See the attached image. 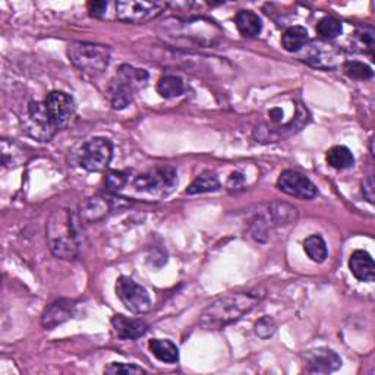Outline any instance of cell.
Here are the masks:
<instances>
[{
    "label": "cell",
    "instance_id": "6da1fadb",
    "mask_svg": "<svg viewBox=\"0 0 375 375\" xmlns=\"http://www.w3.org/2000/svg\"><path fill=\"white\" fill-rule=\"evenodd\" d=\"M258 302H260V297L248 292L223 295L204 309L200 317V324L207 330L225 329L243 315L250 314Z\"/></svg>",
    "mask_w": 375,
    "mask_h": 375
},
{
    "label": "cell",
    "instance_id": "7a4b0ae2",
    "mask_svg": "<svg viewBox=\"0 0 375 375\" xmlns=\"http://www.w3.org/2000/svg\"><path fill=\"white\" fill-rule=\"evenodd\" d=\"M46 238L50 251L62 260H75L78 255L80 243L76 236L73 214L67 209H59L50 216Z\"/></svg>",
    "mask_w": 375,
    "mask_h": 375
},
{
    "label": "cell",
    "instance_id": "3957f363",
    "mask_svg": "<svg viewBox=\"0 0 375 375\" xmlns=\"http://www.w3.org/2000/svg\"><path fill=\"white\" fill-rule=\"evenodd\" d=\"M148 81L146 69H138L131 64H122L109 84V98L114 110H122L131 105L134 96Z\"/></svg>",
    "mask_w": 375,
    "mask_h": 375
},
{
    "label": "cell",
    "instance_id": "277c9868",
    "mask_svg": "<svg viewBox=\"0 0 375 375\" xmlns=\"http://www.w3.org/2000/svg\"><path fill=\"white\" fill-rule=\"evenodd\" d=\"M68 58L73 67L88 76H98L110 62V49L96 43L73 42L68 46Z\"/></svg>",
    "mask_w": 375,
    "mask_h": 375
},
{
    "label": "cell",
    "instance_id": "5b68a950",
    "mask_svg": "<svg viewBox=\"0 0 375 375\" xmlns=\"http://www.w3.org/2000/svg\"><path fill=\"white\" fill-rule=\"evenodd\" d=\"M177 185V173L173 167L163 166L139 175L134 180V189L142 198L159 201L171 195Z\"/></svg>",
    "mask_w": 375,
    "mask_h": 375
},
{
    "label": "cell",
    "instance_id": "8992f818",
    "mask_svg": "<svg viewBox=\"0 0 375 375\" xmlns=\"http://www.w3.org/2000/svg\"><path fill=\"white\" fill-rule=\"evenodd\" d=\"M113 157V144L103 137L87 141L78 152V164L87 172L106 171Z\"/></svg>",
    "mask_w": 375,
    "mask_h": 375
},
{
    "label": "cell",
    "instance_id": "52a82bcc",
    "mask_svg": "<svg viewBox=\"0 0 375 375\" xmlns=\"http://www.w3.org/2000/svg\"><path fill=\"white\" fill-rule=\"evenodd\" d=\"M163 2H135V0H122L116 3V18L126 24H146L156 19L167 9Z\"/></svg>",
    "mask_w": 375,
    "mask_h": 375
},
{
    "label": "cell",
    "instance_id": "ba28073f",
    "mask_svg": "<svg viewBox=\"0 0 375 375\" xmlns=\"http://www.w3.org/2000/svg\"><path fill=\"white\" fill-rule=\"evenodd\" d=\"M22 125L25 128V132L42 142H49L58 132V129L50 119L44 101L30 103L27 109V116H25V121Z\"/></svg>",
    "mask_w": 375,
    "mask_h": 375
},
{
    "label": "cell",
    "instance_id": "9c48e42d",
    "mask_svg": "<svg viewBox=\"0 0 375 375\" xmlns=\"http://www.w3.org/2000/svg\"><path fill=\"white\" fill-rule=\"evenodd\" d=\"M116 295L126 309L134 314H147L151 309V299L148 292L126 276H122L116 281Z\"/></svg>",
    "mask_w": 375,
    "mask_h": 375
},
{
    "label": "cell",
    "instance_id": "30bf717a",
    "mask_svg": "<svg viewBox=\"0 0 375 375\" xmlns=\"http://www.w3.org/2000/svg\"><path fill=\"white\" fill-rule=\"evenodd\" d=\"M277 188L290 197L301 200H313L318 195L313 180L297 171H283L277 179Z\"/></svg>",
    "mask_w": 375,
    "mask_h": 375
},
{
    "label": "cell",
    "instance_id": "8fae6325",
    "mask_svg": "<svg viewBox=\"0 0 375 375\" xmlns=\"http://www.w3.org/2000/svg\"><path fill=\"white\" fill-rule=\"evenodd\" d=\"M44 103L50 119L58 131L67 128L72 122L75 116V101L69 94L63 91H51L47 94Z\"/></svg>",
    "mask_w": 375,
    "mask_h": 375
},
{
    "label": "cell",
    "instance_id": "7c38bea8",
    "mask_svg": "<svg viewBox=\"0 0 375 375\" xmlns=\"http://www.w3.org/2000/svg\"><path fill=\"white\" fill-rule=\"evenodd\" d=\"M304 49H306V53L302 56V60L311 67L320 69H333L338 67L340 53L334 46L324 42H315L311 44L308 43Z\"/></svg>",
    "mask_w": 375,
    "mask_h": 375
},
{
    "label": "cell",
    "instance_id": "4fadbf2b",
    "mask_svg": "<svg viewBox=\"0 0 375 375\" xmlns=\"http://www.w3.org/2000/svg\"><path fill=\"white\" fill-rule=\"evenodd\" d=\"M306 369L313 374H329L342 367L340 356L330 349H314L305 355Z\"/></svg>",
    "mask_w": 375,
    "mask_h": 375
},
{
    "label": "cell",
    "instance_id": "5bb4252c",
    "mask_svg": "<svg viewBox=\"0 0 375 375\" xmlns=\"http://www.w3.org/2000/svg\"><path fill=\"white\" fill-rule=\"evenodd\" d=\"M76 302L71 299H59L53 304H50L43 313L42 324L47 330H53L58 326L63 324L64 321H68L75 314Z\"/></svg>",
    "mask_w": 375,
    "mask_h": 375
},
{
    "label": "cell",
    "instance_id": "9a60e30c",
    "mask_svg": "<svg viewBox=\"0 0 375 375\" xmlns=\"http://www.w3.org/2000/svg\"><path fill=\"white\" fill-rule=\"evenodd\" d=\"M112 326L118 338L122 340H135L144 335L148 330V324L144 320L126 318L125 315H114L112 318Z\"/></svg>",
    "mask_w": 375,
    "mask_h": 375
},
{
    "label": "cell",
    "instance_id": "2e32d148",
    "mask_svg": "<svg viewBox=\"0 0 375 375\" xmlns=\"http://www.w3.org/2000/svg\"><path fill=\"white\" fill-rule=\"evenodd\" d=\"M349 268L359 281H374L375 264L372 256L367 251H355L349 260Z\"/></svg>",
    "mask_w": 375,
    "mask_h": 375
},
{
    "label": "cell",
    "instance_id": "e0dca14e",
    "mask_svg": "<svg viewBox=\"0 0 375 375\" xmlns=\"http://www.w3.org/2000/svg\"><path fill=\"white\" fill-rule=\"evenodd\" d=\"M238 31L247 38H255L261 34L263 22L252 10H239L235 17Z\"/></svg>",
    "mask_w": 375,
    "mask_h": 375
},
{
    "label": "cell",
    "instance_id": "ac0fdd59",
    "mask_svg": "<svg viewBox=\"0 0 375 375\" xmlns=\"http://www.w3.org/2000/svg\"><path fill=\"white\" fill-rule=\"evenodd\" d=\"M309 43V35L306 28L301 25H293L289 27L281 35V46L289 53H297L304 50V47Z\"/></svg>",
    "mask_w": 375,
    "mask_h": 375
},
{
    "label": "cell",
    "instance_id": "d6986e66",
    "mask_svg": "<svg viewBox=\"0 0 375 375\" xmlns=\"http://www.w3.org/2000/svg\"><path fill=\"white\" fill-rule=\"evenodd\" d=\"M150 351L159 360L164 362V364H176L179 360V349L171 340L152 339L150 342Z\"/></svg>",
    "mask_w": 375,
    "mask_h": 375
},
{
    "label": "cell",
    "instance_id": "ffe728a7",
    "mask_svg": "<svg viewBox=\"0 0 375 375\" xmlns=\"http://www.w3.org/2000/svg\"><path fill=\"white\" fill-rule=\"evenodd\" d=\"M268 216L274 226H288L295 225L297 211L295 207L286 202H273L268 209Z\"/></svg>",
    "mask_w": 375,
    "mask_h": 375
},
{
    "label": "cell",
    "instance_id": "44dd1931",
    "mask_svg": "<svg viewBox=\"0 0 375 375\" xmlns=\"http://www.w3.org/2000/svg\"><path fill=\"white\" fill-rule=\"evenodd\" d=\"M326 160L335 171L351 169V167L355 164V157L352 151L345 146H335L330 148L326 154Z\"/></svg>",
    "mask_w": 375,
    "mask_h": 375
},
{
    "label": "cell",
    "instance_id": "7402d4cb",
    "mask_svg": "<svg viewBox=\"0 0 375 375\" xmlns=\"http://www.w3.org/2000/svg\"><path fill=\"white\" fill-rule=\"evenodd\" d=\"M157 91L164 98H175L184 94L185 85L182 78H179V76L164 75L157 82Z\"/></svg>",
    "mask_w": 375,
    "mask_h": 375
},
{
    "label": "cell",
    "instance_id": "603a6c76",
    "mask_svg": "<svg viewBox=\"0 0 375 375\" xmlns=\"http://www.w3.org/2000/svg\"><path fill=\"white\" fill-rule=\"evenodd\" d=\"M218 189H220L218 177L214 173L205 172V173L197 176V179L193 180V182L189 185V188L186 189V193L188 195H198V193L216 192Z\"/></svg>",
    "mask_w": 375,
    "mask_h": 375
},
{
    "label": "cell",
    "instance_id": "cb8c5ba5",
    "mask_svg": "<svg viewBox=\"0 0 375 375\" xmlns=\"http://www.w3.org/2000/svg\"><path fill=\"white\" fill-rule=\"evenodd\" d=\"M304 250L314 263H324L327 258L326 241L320 235H311L304 241Z\"/></svg>",
    "mask_w": 375,
    "mask_h": 375
},
{
    "label": "cell",
    "instance_id": "d4e9b609",
    "mask_svg": "<svg viewBox=\"0 0 375 375\" xmlns=\"http://www.w3.org/2000/svg\"><path fill=\"white\" fill-rule=\"evenodd\" d=\"M315 30L322 40L330 42L334 40V38H338L343 33V25L338 18L324 17L318 21Z\"/></svg>",
    "mask_w": 375,
    "mask_h": 375
},
{
    "label": "cell",
    "instance_id": "484cf974",
    "mask_svg": "<svg viewBox=\"0 0 375 375\" xmlns=\"http://www.w3.org/2000/svg\"><path fill=\"white\" fill-rule=\"evenodd\" d=\"M107 213V202L101 198H89L81 205V214L88 222H97Z\"/></svg>",
    "mask_w": 375,
    "mask_h": 375
},
{
    "label": "cell",
    "instance_id": "4316f807",
    "mask_svg": "<svg viewBox=\"0 0 375 375\" xmlns=\"http://www.w3.org/2000/svg\"><path fill=\"white\" fill-rule=\"evenodd\" d=\"M343 72L346 73V76H349V78L356 80V81L371 80L374 75L371 67H368V64L364 62H358V60L346 62L343 64Z\"/></svg>",
    "mask_w": 375,
    "mask_h": 375
},
{
    "label": "cell",
    "instance_id": "83f0119b",
    "mask_svg": "<svg viewBox=\"0 0 375 375\" xmlns=\"http://www.w3.org/2000/svg\"><path fill=\"white\" fill-rule=\"evenodd\" d=\"M105 374H112V375H135V374H147L146 369H142L141 367L135 364H122V362H112L106 368Z\"/></svg>",
    "mask_w": 375,
    "mask_h": 375
},
{
    "label": "cell",
    "instance_id": "f1b7e54d",
    "mask_svg": "<svg viewBox=\"0 0 375 375\" xmlns=\"http://www.w3.org/2000/svg\"><path fill=\"white\" fill-rule=\"evenodd\" d=\"M255 333H256L258 338H261L263 340L270 339L271 335H273L276 333V322L273 321V318L263 317L261 320L256 321Z\"/></svg>",
    "mask_w": 375,
    "mask_h": 375
},
{
    "label": "cell",
    "instance_id": "f546056e",
    "mask_svg": "<svg viewBox=\"0 0 375 375\" xmlns=\"http://www.w3.org/2000/svg\"><path fill=\"white\" fill-rule=\"evenodd\" d=\"M128 182V175L125 172L113 171L106 176V185L110 191H121Z\"/></svg>",
    "mask_w": 375,
    "mask_h": 375
},
{
    "label": "cell",
    "instance_id": "4dcf8cb0",
    "mask_svg": "<svg viewBox=\"0 0 375 375\" xmlns=\"http://www.w3.org/2000/svg\"><path fill=\"white\" fill-rule=\"evenodd\" d=\"M356 38L359 40V44L368 49L369 53H372L374 49V33L369 28H360L356 33Z\"/></svg>",
    "mask_w": 375,
    "mask_h": 375
},
{
    "label": "cell",
    "instance_id": "1f68e13d",
    "mask_svg": "<svg viewBox=\"0 0 375 375\" xmlns=\"http://www.w3.org/2000/svg\"><path fill=\"white\" fill-rule=\"evenodd\" d=\"M245 184V176L239 172H234L230 173L229 179H227V189L229 191H239Z\"/></svg>",
    "mask_w": 375,
    "mask_h": 375
},
{
    "label": "cell",
    "instance_id": "d6a6232c",
    "mask_svg": "<svg viewBox=\"0 0 375 375\" xmlns=\"http://www.w3.org/2000/svg\"><path fill=\"white\" fill-rule=\"evenodd\" d=\"M106 9H107V2H89L88 3L89 15L94 18H101L106 14Z\"/></svg>",
    "mask_w": 375,
    "mask_h": 375
},
{
    "label": "cell",
    "instance_id": "836d02e7",
    "mask_svg": "<svg viewBox=\"0 0 375 375\" xmlns=\"http://www.w3.org/2000/svg\"><path fill=\"white\" fill-rule=\"evenodd\" d=\"M374 177L372 176H368L364 184H362V193H364V197L368 200V202L374 204V198H375V193H374Z\"/></svg>",
    "mask_w": 375,
    "mask_h": 375
}]
</instances>
